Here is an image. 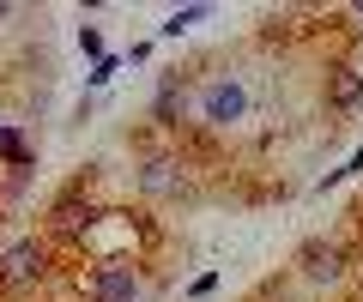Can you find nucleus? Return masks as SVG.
I'll return each instance as SVG.
<instances>
[{
  "label": "nucleus",
  "instance_id": "3",
  "mask_svg": "<svg viewBox=\"0 0 363 302\" xmlns=\"http://www.w3.org/2000/svg\"><path fill=\"white\" fill-rule=\"evenodd\" d=\"M200 115H206L212 127H230V121H242V115H248L242 85H236V79H212L206 91H200Z\"/></svg>",
  "mask_w": 363,
  "mask_h": 302
},
{
  "label": "nucleus",
  "instance_id": "5",
  "mask_svg": "<svg viewBox=\"0 0 363 302\" xmlns=\"http://www.w3.org/2000/svg\"><path fill=\"white\" fill-rule=\"evenodd\" d=\"M55 230H67V236H79V230H91V223H97V206H91V199H79V187L73 194H61L55 199Z\"/></svg>",
  "mask_w": 363,
  "mask_h": 302
},
{
  "label": "nucleus",
  "instance_id": "7",
  "mask_svg": "<svg viewBox=\"0 0 363 302\" xmlns=\"http://www.w3.org/2000/svg\"><path fill=\"white\" fill-rule=\"evenodd\" d=\"M0 158L13 163V170H30V145H25V133L6 127V121H0Z\"/></svg>",
  "mask_w": 363,
  "mask_h": 302
},
{
  "label": "nucleus",
  "instance_id": "1",
  "mask_svg": "<svg viewBox=\"0 0 363 302\" xmlns=\"http://www.w3.org/2000/svg\"><path fill=\"white\" fill-rule=\"evenodd\" d=\"M85 296L91 302H140V272L128 260H104L85 272Z\"/></svg>",
  "mask_w": 363,
  "mask_h": 302
},
{
  "label": "nucleus",
  "instance_id": "8",
  "mask_svg": "<svg viewBox=\"0 0 363 302\" xmlns=\"http://www.w3.org/2000/svg\"><path fill=\"white\" fill-rule=\"evenodd\" d=\"M357 97H363V73H357V66H339V73H333V103L351 109Z\"/></svg>",
  "mask_w": 363,
  "mask_h": 302
},
{
  "label": "nucleus",
  "instance_id": "13",
  "mask_svg": "<svg viewBox=\"0 0 363 302\" xmlns=\"http://www.w3.org/2000/svg\"><path fill=\"white\" fill-rule=\"evenodd\" d=\"M351 13H357V18H363V0H357V6H351Z\"/></svg>",
  "mask_w": 363,
  "mask_h": 302
},
{
  "label": "nucleus",
  "instance_id": "9",
  "mask_svg": "<svg viewBox=\"0 0 363 302\" xmlns=\"http://www.w3.org/2000/svg\"><path fill=\"white\" fill-rule=\"evenodd\" d=\"M200 18H206V6H182V13H169V18H164V37H182V30L200 25Z\"/></svg>",
  "mask_w": 363,
  "mask_h": 302
},
{
  "label": "nucleus",
  "instance_id": "11",
  "mask_svg": "<svg viewBox=\"0 0 363 302\" xmlns=\"http://www.w3.org/2000/svg\"><path fill=\"white\" fill-rule=\"evenodd\" d=\"M116 66H121V61H116V54H104V61L91 66V85H109V79H116Z\"/></svg>",
  "mask_w": 363,
  "mask_h": 302
},
{
  "label": "nucleus",
  "instance_id": "4",
  "mask_svg": "<svg viewBox=\"0 0 363 302\" xmlns=\"http://www.w3.org/2000/svg\"><path fill=\"white\" fill-rule=\"evenodd\" d=\"M303 272L315 278V284H333L339 272H345V248H339V242H303Z\"/></svg>",
  "mask_w": 363,
  "mask_h": 302
},
{
  "label": "nucleus",
  "instance_id": "2",
  "mask_svg": "<svg viewBox=\"0 0 363 302\" xmlns=\"http://www.w3.org/2000/svg\"><path fill=\"white\" fill-rule=\"evenodd\" d=\"M43 278H49V248L43 242H18V248L0 254V284L6 290H30Z\"/></svg>",
  "mask_w": 363,
  "mask_h": 302
},
{
  "label": "nucleus",
  "instance_id": "10",
  "mask_svg": "<svg viewBox=\"0 0 363 302\" xmlns=\"http://www.w3.org/2000/svg\"><path fill=\"white\" fill-rule=\"evenodd\" d=\"M176 103H182V91L164 85V91H157V121H164V127H176Z\"/></svg>",
  "mask_w": 363,
  "mask_h": 302
},
{
  "label": "nucleus",
  "instance_id": "6",
  "mask_svg": "<svg viewBox=\"0 0 363 302\" xmlns=\"http://www.w3.org/2000/svg\"><path fill=\"white\" fill-rule=\"evenodd\" d=\"M140 182L152 187V194H182V187H188V182L176 175V163H164V158H152V163H145V170H140Z\"/></svg>",
  "mask_w": 363,
  "mask_h": 302
},
{
  "label": "nucleus",
  "instance_id": "12",
  "mask_svg": "<svg viewBox=\"0 0 363 302\" xmlns=\"http://www.w3.org/2000/svg\"><path fill=\"white\" fill-rule=\"evenodd\" d=\"M79 49H85V54H104V37H97L91 25H79Z\"/></svg>",
  "mask_w": 363,
  "mask_h": 302
}]
</instances>
